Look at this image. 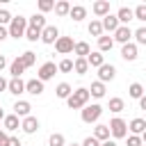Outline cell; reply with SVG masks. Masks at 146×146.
I'll list each match as a JSON object with an SVG mask.
<instances>
[{
  "instance_id": "obj_1",
  "label": "cell",
  "mask_w": 146,
  "mask_h": 146,
  "mask_svg": "<svg viewBox=\"0 0 146 146\" xmlns=\"http://www.w3.org/2000/svg\"><path fill=\"white\" fill-rule=\"evenodd\" d=\"M89 98H91V94H89V89H84V87H78L68 98H66V105L71 107V110H82L87 103H89Z\"/></svg>"
},
{
  "instance_id": "obj_2",
  "label": "cell",
  "mask_w": 146,
  "mask_h": 146,
  "mask_svg": "<svg viewBox=\"0 0 146 146\" xmlns=\"http://www.w3.org/2000/svg\"><path fill=\"white\" fill-rule=\"evenodd\" d=\"M25 30H27V18H23V16H14L11 23H9V27H7L9 36H14V39L25 36Z\"/></svg>"
},
{
  "instance_id": "obj_3",
  "label": "cell",
  "mask_w": 146,
  "mask_h": 146,
  "mask_svg": "<svg viewBox=\"0 0 146 146\" xmlns=\"http://www.w3.org/2000/svg\"><path fill=\"white\" fill-rule=\"evenodd\" d=\"M107 128H110V135H112L114 139H125V137H128V123H125L121 116H114Z\"/></svg>"
},
{
  "instance_id": "obj_4",
  "label": "cell",
  "mask_w": 146,
  "mask_h": 146,
  "mask_svg": "<svg viewBox=\"0 0 146 146\" xmlns=\"http://www.w3.org/2000/svg\"><path fill=\"white\" fill-rule=\"evenodd\" d=\"M100 114H103V107H100L98 103L82 107V121H84V123H96V121L100 119Z\"/></svg>"
},
{
  "instance_id": "obj_5",
  "label": "cell",
  "mask_w": 146,
  "mask_h": 146,
  "mask_svg": "<svg viewBox=\"0 0 146 146\" xmlns=\"http://www.w3.org/2000/svg\"><path fill=\"white\" fill-rule=\"evenodd\" d=\"M73 48H75L73 36H59V39L55 41V50H57L59 55H71V52H73Z\"/></svg>"
},
{
  "instance_id": "obj_6",
  "label": "cell",
  "mask_w": 146,
  "mask_h": 146,
  "mask_svg": "<svg viewBox=\"0 0 146 146\" xmlns=\"http://www.w3.org/2000/svg\"><path fill=\"white\" fill-rule=\"evenodd\" d=\"M55 73H57V64H55V62H46V64H41V68H39V73H36V80L48 82V80L55 78Z\"/></svg>"
},
{
  "instance_id": "obj_7",
  "label": "cell",
  "mask_w": 146,
  "mask_h": 146,
  "mask_svg": "<svg viewBox=\"0 0 146 146\" xmlns=\"http://www.w3.org/2000/svg\"><path fill=\"white\" fill-rule=\"evenodd\" d=\"M57 39H59V30H57L55 25H46V27L41 30V41H43L46 46H52Z\"/></svg>"
},
{
  "instance_id": "obj_8",
  "label": "cell",
  "mask_w": 146,
  "mask_h": 146,
  "mask_svg": "<svg viewBox=\"0 0 146 146\" xmlns=\"http://www.w3.org/2000/svg\"><path fill=\"white\" fill-rule=\"evenodd\" d=\"M116 43H121V46H125V43H130V39H132V30L128 27V25H119V30L114 32V36H112Z\"/></svg>"
},
{
  "instance_id": "obj_9",
  "label": "cell",
  "mask_w": 146,
  "mask_h": 146,
  "mask_svg": "<svg viewBox=\"0 0 146 146\" xmlns=\"http://www.w3.org/2000/svg\"><path fill=\"white\" fill-rule=\"evenodd\" d=\"M114 75H116V68L112 66V64H103L100 68H98V82H112L114 80Z\"/></svg>"
},
{
  "instance_id": "obj_10",
  "label": "cell",
  "mask_w": 146,
  "mask_h": 146,
  "mask_svg": "<svg viewBox=\"0 0 146 146\" xmlns=\"http://www.w3.org/2000/svg\"><path fill=\"white\" fill-rule=\"evenodd\" d=\"M21 128H23V132H25V135H34V132L39 130V119L30 114V116H25V119L21 121Z\"/></svg>"
},
{
  "instance_id": "obj_11",
  "label": "cell",
  "mask_w": 146,
  "mask_h": 146,
  "mask_svg": "<svg viewBox=\"0 0 146 146\" xmlns=\"http://www.w3.org/2000/svg\"><path fill=\"white\" fill-rule=\"evenodd\" d=\"M100 23H103V32H116L119 30V18H116V14H107L105 18H100Z\"/></svg>"
},
{
  "instance_id": "obj_12",
  "label": "cell",
  "mask_w": 146,
  "mask_h": 146,
  "mask_svg": "<svg viewBox=\"0 0 146 146\" xmlns=\"http://www.w3.org/2000/svg\"><path fill=\"white\" fill-rule=\"evenodd\" d=\"M25 91L32 94V96H41V94H43V82L36 80V78H32V80L25 82Z\"/></svg>"
},
{
  "instance_id": "obj_13",
  "label": "cell",
  "mask_w": 146,
  "mask_h": 146,
  "mask_svg": "<svg viewBox=\"0 0 146 146\" xmlns=\"http://www.w3.org/2000/svg\"><path fill=\"white\" fill-rule=\"evenodd\" d=\"M2 123H5V132H14V130L21 128V119H18L16 114H5Z\"/></svg>"
},
{
  "instance_id": "obj_14",
  "label": "cell",
  "mask_w": 146,
  "mask_h": 146,
  "mask_svg": "<svg viewBox=\"0 0 146 146\" xmlns=\"http://www.w3.org/2000/svg\"><path fill=\"white\" fill-rule=\"evenodd\" d=\"M116 18H119V25H128L132 18H135V14H132V9L130 7H119V11H116Z\"/></svg>"
},
{
  "instance_id": "obj_15",
  "label": "cell",
  "mask_w": 146,
  "mask_h": 146,
  "mask_svg": "<svg viewBox=\"0 0 146 146\" xmlns=\"http://www.w3.org/2000/svg\"><path fill=\"white\" fill-rule=\"evenodd\" d=\"M121 57L125 59V62H135L137 59V43H125L123 48H121Z\"/></svg>"
},
{
  "instance_id": "obj_16",
  "label": "cell",
  "mask_w": 146,
  "mask_h": 146,
  "mask_svg": "<svg viewBox=\"0 0 146 146\" xmlns=\"http://www.w3.org/2000/svg\"><path fill=\"white\" fill-rule=\"evenodd\" d=\"M7 91H9V94H14V96H21V94L25 91V82H23L21 78H11V80H9V84H7Z\"/></svg>"
},
{
  "instance_id": "obj_17",
  "label": "cell",
  "mask_w": 146,
  "mask_h": 146,
  "mask_svg": "<svg viewBox=\"0 0 146 146\" xmlns=\"http://www.w3.org/2000/svg\"><path fill=\"white\" fill-rule=\"evenodd\" d=\"M30 112H32V105H30L27 100H18V103L14 105V114H16L18 119H25V116H30Z\"/></svg>"
},
{
  "instance_id": "obj_18",
  "label": "cell",
  "mask_w": 146,
  "mask_h": 146,
  "mask_svg": "<svg viewBox=\"0 0 146 146\" xmlns=\"http://www.w3.org/2000/svg\"><path fill=\"white\" fill-rule=\"evenodd\" d=\"M94 14L96 16H100V18H105L107 14H110V0H98V2H94Z\"/></svg>"
},
{
  "instance_id": "obj_19",
  "label": "cell",
  "mask_w": 146,
  "mask_h": 146,
  "mask_svg": "<svg viewBox=\"0 0 146 146\" xmlns=\"http://www.w3.org/2000/svg\"><path fill=\"white\" fill-rule=\"evenodd\" d=\"M94 139H98V141H107L110 139V128L105 125V123H98L96 128H94V135H91Z\"/></svg>"
},
{
  "instance_id": "obj_20",
  "label": "cell",
  "mask_w": 146,
  "mask_h": 146,
  "mask_svg": "<svg viewBox=\"0 0 146 146\" xmlns=\"http://www.w3.org/2000/svg\"><path fill=\"white\" fill-rule=\"evenodd\" d=\"M128 130H130V135H141L146 130V119H132L128 123Z\"/></svg>"
},
{
  "instance_id": "obj_21",
  "label": "cell",
  "mask_w": 146,
  "mask_h": 146,
  "mask_svg": "<svg viewBox=\"0 0 146 146\" xmlns=\"http://www.w3.org/2000/svg\"><path fill=\"white\" fill-rule=\"evenodd\" d=\"M27 25L41 32V30L46 27V16H43V14H34V16H30V18H27Z\"/></svg>"
},
{
  "instance_id": "obj_22",
  "label": "cell",
  "mask_w": 146,
  "mask_h": 146,
  "mask_svg": "<svg viewBox=\"0 0 146 146\" xmlns=\"http://www.w3.org/2000/svg\"><path fill=\"white\" fill-rule=\"evenodd\" d=\"M73 71H75L78 75H84V73L89 71V62H87V57H75V59H73Z\"/></svg>"
},
{
  "instance_id": "obj_23",
  "label": "cell",
  "mask_w": 146,
  "mask_h": 146,
  "mask_svg": "<svg viewBox=\"0 0 146 146\" xmlns=\"http://www.w3.org/2000/svg\"><path fill=\"white\" fill-rule=\"evenodd\" d=\"M23 71H25V66H23L21 57H16V59H11V62H9V73H11V78H21V75H23Z\"/></svg>"
},
{
  "instance_id": "obj_24",
  "label": "cell",
  "mask_w": 146,
  "mask_h": 146,
  "mask_svg": "<svg viewBox=\"0 0 146 146\" xmlns=\"http://www.w3.org/2000/svg\"><path fill=\"white\" fill-rule=\"evenodd\" d=\"M87 62H89V66H94V68H100V66L105 64V55H103V52H89Z\"/></svg>"
},
{
  "instance_id": "obj_25",
  "label": "cell",
  "mask_w": 146,
  "mask_h": 146,
  "mask_svg": "<svg viewBox=\"0 0 146 146\" xmlns=\"http://www.w3.org/2000/svg\"><path fill=\"white\" fill-rule=\"evenodd\" d=\"M55 94H57V98L66 100V98L73 94V89H71V84H68V82H59V84H57V89H55Z\"/></svg>"
},
{
  "instance_id": "obj_26",
  "label": "cell",
  "mask_w": 146,
  "mask_h": 146,
  "mask_svg": "<svg viewBox=\"0 0 146 146\" xmlns=\"http://www.w3.org/2000/svg\"><path fill=\"white\" fill-rule=\"evenodd\" d=\"M68 16H71L73 21H82V18L87 16V9H84L82 5H71V11H68Z\"/></svg>"
},
{
  "instance_id": "obj_27",
  "label": "cell",
  "mask_w": 146,
  "mask_h": 146,
  "mask_svg": "<svg viewBox=\"0 0 146 146\" xmlns=\"http://www.w3.org/2000/svg\"><path fill=\"white\" fill-rule=\"evenodd\" d=\"M89 52H91V48H89L87 41H78L75 48H73V55H78V57H89Z\"/></svg>"
},
{
  "instance_id": "obj_28",
  "label": "cell",
  "mask_w": 146,
  "mask_h": 146,
  "mask_svg": "<svg viewBox=\"0 0 146 146\" xmlns=\"http://www.w3.org/2000/svg\"><path fill=\"white\" fill-rule=\"evenodd\" d=\"M112 46H114V39L112 36H98V52H105V50H112Z\"/></svg>"
},
{
  "instance_id": "obj_29",
  "label": "cell",
  "mask_w": 146,
  "mask_h": 146,
  "mask_svg": "<svg viewBox=\"0 0 146 146\" xmlns=\"http://www.w3.org/2000/svg\"><path fill=\"white\" fill-rule=\"evenodd\" d=\"M21 57V62H23V66L25 68H30V66H34V62H36V52H32V50H25L23 55H18Z\"/></svg>"
},
{
  "instance_id": "obj_30",
  "label": "cell",
  "mask_w": 146,
  "mask_h": 146,
  "mask_svg": "<svg viewBox=\"0 0 146 146\" xmlns=\"http://www.w3.org/2000/svg\"><path fill=\"white\" fill-rule=\"evenodd\" d=\"M123 110H125V103H123V98H119V96L110 98V112L119 114V112H123Z\"/></svg>"
},
{
  "instance_id": "obj_31",
  "label": "cell",
  "mask_w": 146,
  "mask_h": 146,
  "mask_svg": "<svg viewBox=\"0 0 146 146\" xmlns=\"http://www.w3.org/2000/svg\"><path fill=\"white\" fill-rule=\"evenodd\" d=\"M68 11H71V2H66V0L55 2V14L57 16H68Z\"/></svg>"
},
{
  "instance_id": "obj_32",
  "label": "cell",
  "mask_w": 146,
  "mask_h": 146,
  "mask_svg": "<svg viewBox=\"0 0 146 146\" xmlns=\"http://www.w3.org/2000/svg\"><path fill=\"white\" fill-rule=\"evenodd\" d=\"M128 94H130V98H135V100H139V98L144 96V87H141L139 82H132V84L128 87Z\"/></svg>"
},
{
  "instance_id": "obj_33",
  "label": "cell",
  "mask_w": 146,
  "mask_h": 146,
  "mask_svg": "<svg viewBox=\"0 0 146 146\" xmlns=\"http://www.w3.org/2000/svg\"><path fill=\"white\" fill-rule=\"evenodd\" d=\"M89 94H91L94 98H103V96H105V84L96 80V82L91 84V89H89Z\"/></svg>"
},
{
  "instance_id": "obj_34",
  "label": "cell",
  "mask_w": 146,
  "mask_h": 146,
  "mask_svg": "<svg viewBox=\"0 0 146 146\" xmlns=\"http://www.w3.org/2000/svg\"><path fill=\"white\" fill-rule=\"evenodd\" d=\"M48 146H66V137L62 132H52L48 139Z\"/></svg>"
},
{
  "instance_id": "obj_35",
  "label": "cell",
  "mask_w": 146,
  "mask_h": 146,
  "mask_svg": "<svg viewBox=\"0 0 146 146\" xmlns=\"http://www.w3.org/2000/svg\"><path fill=\"white\" fill-rule=\"evenodd\" d=\"M89 34L91 36H103V23L100 21H91L89 23Z\"/></svg>"
},
{
  "instance_id": "obj_36",
  "label": "cell",
  "mask_w": 146,
  "mask_h": 146,
  "mask_svg": "<svg viewBox=\"0 0 146 146\" xmlns=\"http://www.w3.org/2000/svg\"><path fill=\"white\" fill-rule=\"evenodd\" d=\"M25 39H27V41H32V43H34V41H41V32L27 25V30H25Z\"/></svg>"
},
{
  "instance_id": "obj_37",
  "label": "cell",
  "mask_w": 146,
  "mask_h": 146,
  "mask_svg": "<svg viewBox=\"0 0 146 146\" xmlns=\"http://www.w3.org/2000/svg\"><path fill=\"white\" fill-rule=\"evenodd\" d=\"M132 36H135V41H137L139 46H146V27H137V30L132 32Z\"/></svg>"
},
{
  "instance_id": "obj_38",
  "label": "cell",
  "mask_w": 146,
  "mask_h": 146,
  "mask_svg": "<svg viewBox=\"0 0 146 146\" xmlns=\"http://www.w3.org/2000/svg\"><path fill=\"white\" fill-rule=\"evenodd\" d=\"M132 14H135V18H137V21L146 23V5H144V2H141V5H137V7L132 9Z\"/></svg>"
},
{
  "instance_id": "obj_39",
  "label": "cell",
  "mask_w": 146,
  "mask_h": 146,
  "mask_svg": "<svg viewBox=\"0 0 146 146\" xmlns=\"http://www.w3.org/2000/svg\"><path fill=\"white\" fill-rule=\"evenodd\" d=\"M57 71H62V73H71V71H73V59H62V62L57 64Z\"/></svg>"
},
{
  "instance_id": "obj_40",
  "label": "cell",
  "mask_w": 146,
  "mask_h": 146,
  "mask_svg": "<svg viewBox=\"0 0 146 146\" xmlns=\"http://www.w3.org/2000/svg\"><path fill=\"white\" fill-rule=\"evenodd\" d=\"M50 9H55V2L52 0H39V14H46Z\"/></svg>"
},
{
  "instance_id": "obj_41",
  "label": "cell",
  "mask_w": 146,
  "mask_h": 146,
  "mask_svg": "<svg viewBox=\"0 0 146 146\" xmlns=\"http://www.w3.org/2000/svg\"><path fill=\"white\" fill-rule=\"evenodd\" d=\"M11 18H14V16H11L7 9H0V25H2V27H5V25H9V23H11Z\"/></svg>"
},
{
  "instance_id": "obj_42",
  "label": "cell",
  "mask_w": 146,
  "mask_h": 146,
  "mask_svg": "<svg viewBox=\"0 0 146 146\" xmlns=\"http://www.w3.org/2000/svg\"><path fill=\"white\" fill-rule=\"evenodd\" d=\"M128 146H141V137L139 135H128Z\"/></svg>"
},
{
  "instance_id": "obj_43",
  "label": "cell",
  "mask_w": 146,
  "mask_h": 146,
  "mask_svg": "<svg viewBox=\"0 0 146 146\" xmlns=\"http://www.w3.org/2000/svg\"><path fill=\"white\" fill-rule=\"evenodd\" d=\"M80 146H100V141H98V139H94V137H87Z\"/></svg>"
},
{
  "instance_id": "obj_44",
  "label": "cell",
  "mask_w": 146,
  "mask_h": 146,
  "mask_svg": "<svg viewBox=\"0 0 146 146\" xmlns=\"http://www.w3.org/2000/svg\"><path fill=\"white\" fill-rule=\"evenodd\" d=\"M7 144H9V135L5 130H0V146H7Z\"/></svg>"
},
{
  "instance_id": "obj_45",
  "label": "cell",
  "mask_w": 146,
  "mask_h": 146,
  "mask_svg": "<svg viewBox=\"0 0 146 146\" xmlns=\"http://www.w3.org/2000/svg\"><path fill=\"white\" fill-rule=\"evenodd\" d=\"M7 146H23V144H21L18 137H9V144H7Z\"/></svg>"
},
{
  "instance_id": "obj_46",
  "label": "cell",
  "mask_w": 146,
  "mask_h": 146,
  "mask_svg": "<svg viewBox=\"0 0 146 146\" xmlns=\"http://www.w3.org/2000/svg\"><path fill=\"white\" fill-rule=\"evenodd\" d=\"M7 36H9V32H7V27H2V25H0V41H5Z\"/></svg>"
},
{
  "instance_id": "obj_47",
  "label": "cell",
  "mask_w": 146,
  "mask_h": 146,
  "mask_svg": "<svg viewBox=\"0 0 146 146\" xmlns=\"http://www.w3.org/2000/svg\"><path fill=\"white\" fill-rule=\"evenodd\" d=\"M7 84H9V80H5V78L0 75V91H5V89H7Z\"/></svg>"
},
{
  "instance_id": "obj_48",
  "label": "cell",
  "mask_w": 146,
  "mask_h": 146,
  "mask_svg": "<svg viewBox=\"0 0 146 146\" xmlns=\"http://www.w3.org/2000/svg\"><path fill=\"white\" fill-rule=\"evenodd\" d=\"M139 110H144V112H146V94L139 98Z\"/></svg>"
},
{
  "instance_id": "obj_49",
  "label": "cell",
  "mask_w": 146,
  "mask_h": 146,
  "mask_svg": "<svg viewBox=\"0 0 146 146\" xmlns=\"http://www.w3.org/2000/svg\"><path fill=\"white\" fill-rule=\"evenodd\" d=\"M7 64H9V62H7V57H5V55H0V71H2Z\"/></svg>"
},
{
  "instance_id": "obj_50",
  "label": "cell",
  "mask_w": 146,
  "mask_h": 146,
  "mask_svg": "<svg viewBox=\"0 0 146 146\" xmlns=\"http://www.w3.org/2000/svg\"><path fill=\"white\" fill-rule=\"evenodd\" d=\"M100 146H119L114 139H107V141H100Z\"/></svg>"
},
{
  "instance_id": "obj_51",
  "label": "cell",
  "mask_w": 146,
  "mask_h": 146,
  "mask_svg": "<svg viewBox=\"0 0 146 146\" xmlns=\"http://www.w3.org/2000/svg\"><path fill=\"white\" fill-rule=\"evenodd\" d=\"M139 137H141V144H146V130H144V132H141Z\"/></svg>"
},
{
  "instance_id": "obj_52",
  "label": "cell",
  "mask_w": 146,
  "mask_h": 146,
  "mask_svg": "<svg viewBox=\"0 0 146 146\" xmlns=\"http://www.w3.org/2000/svg\"><path fill=\"white\" fill-rule=\"evenodd\" d=\"M2 119H5V112H2V110H0V121H2Z\"/></svg>"
},
{
  "instance_id": "obj_53",
  "label": "cell",
  "mask_w": 146,
  "mask_h": 146,
  "mask_svg": "<svg viewBox=\"0 0 146 146\" xmlns=\"http://www.w3.org/2000/svg\"><path fill=\"white\" fill-rule=\"evenodd\" d=\"M68 146H80V144H68Z\"/></svg>"
}]
</instances>
